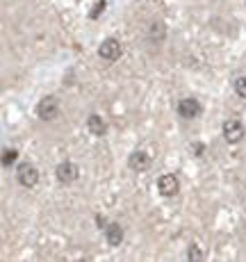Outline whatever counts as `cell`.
<instances>
[{"instance_id":"obj_1","label":"cell","mask_w":246,"mask_h":262,"mask_svg":"<svg viewBox=\"0 0 246 262\" xmlns=\"http://www.w3.org/2000/svg\"><path fill=\"white\" fill-rule=\"evenodd\" d=\"M16 180L23 185V187H34V185L39 183V169L34 167V164H30V162H23V164H18V169H16Z\"/></svg>"},{"instance_id":"obj_2","label":"cell","mask_w":246,"mask_h":262,"mask_svg":"<svg viewBox=\"0 0 246 262\" xmlns=\"http://www.w3.org/2000/svg\"><path fill=\"white\" fill-rule=\"evenodd\" d=\"M59 112V103L55 96H43L41 100H39L37 105V117L41 121H53L55 117H57Z\"/></svg>"},{"instance_id":"obj_3","label":"cell","mask_w":246,"mask_h":262,"mask_svg":"<svg viewBox=\"0 0 246 262\" xmlns=\"http://www.w3.org/2000/svg\"><path fill=\"white\" fill-rule=\"evenodd\" d=\"M221 133H223V139L228 144H239L244 139V125H242V121H237V119H228L223 123V128H221Z\"/></svg>"},{"instance_id":"obj_4","label":"cell","mask_w":246,"mask_h":262,"mask_svg":"<svg viewBox=\"0 0 246 262\" xmlns=\"http://www.w3.org/2000/svg\"><path fill=\"white\" fill-rule=\"evenodd\" d=\"M158 189L164 199H171V196H175L180 191V183L173 173H164V176H160V180H158Z\"/></svg>"},{"instance_id":"obj_5","label":"cell","mask_w":246,"mask_h":262,"mask_svg":"<svg viewBox=\"0 0 246 262\" xmlns=\"http://www.w3.org/2000/svg\"><path fill=\"white\" fill-rule=\"evenodd\" d=\"M98 55L105 59V62H117L121 57V43L117 39H105L98 48Z\"/></svg>"},{"instance_id":"obj_6","label":"cell","mask_w":246,"mask_h":262,"mask_svg":"<svg viewBox=\"0 0 246 262\" xmlns=\"http://www.w3.org/2000/svg\"><path fill=\"white\" fill-rule=\"evenodd\" d=\"M55 176H57V180L62 185H71V183H75V178H78V167H75L73 162H62L55 169Z\"/></svg>"},{"instance_id":"obj_7","label":"cell","mask_w":246,"mask_h":262,"mask_svg":"<svg viewBox=\"0 0 246 262\" xmlns=\"http://www.w3.org/2000/svg\"><path fill=\"white\" fill-rule=\"evenodd\" d=\"M128 164H130V169L132 171H148L150 169V155L146 153V150H135L132 155L128 158Z\"/></svg>"},{"instance_id":"obj_8","label":"cell","mask_w":246,"mask_h":262,"mask_svg":"<svg viewBox=\"0 0 246 262\" xmlns=\"http://www.w3.org/2000/svg\"><path fill=\"white\" fill-rule=\"evenodd\" d=\"M198 112H200L198 100H194V98H183V100L178 103V114H180L183 119H194Z\"/></svg>"},{"instance_id":"obj_9","label":"cell","mask_w":246,"mask_h":262,"mask_svg":"<svg viewBox=\"0 0 246 262\" xmlns=\"http://www.w3.org/2000/svg\"><path fill=\"white\" fill-rule=\"evenodd\" d=\"M105 239H107L109 246H119L123 242V228L119 224H107V228H105Z\"/></svg>"},{"instance_id":"obj_10","label":"cell","mask_w":246,"mask_h":262,"mask_svg":"<svg viewBox=\"0 0 246 262\" xmlns=\"http://www.w3.org/2000/svg\"><path fill=\"white\" fill-rule=\"evenodd\" d=\"M87 128H89V133H92V135L100 137V135H105V130H107V123H105V119L100 117V114H89Z\"/></svg>"},{"instance_id":"obj_11","label":"cell","mask_w":246,"mask_h":262,"mask_svg":"<svg viewBox=\"0 0 246 262\" xmlns=\"http://www.w3.org/2000/svg\"><path fill=\"white\" fill-rule=\"evenodd\" d=\"M164 23H153L150 25V39H153V41H162L164 39Z\"/></svg>"},{"instance_id":"obj_12","label":"cell","mask_w":246,"mask_h":262,"mask_svg":"<svg viewBox=\"0 0 246 262\" xmlns=\"http://www.w3.org/2000/svg\"><path fill=\"white\" fill-rule=\"evenodd\" d=\"M18 158V150L16 148H5L3 150V167H9V164H14Z\"/></svg>"},{"instance_id":"obj_13","label":"cell","mask_w":246,"mask_h":262,"mask_svg":"<svg viewBox=\"0 0 246 262\" xmlns=\"http://www.w3.org/2000/svg\"><path fill=\"white\" fill-rule=\"evenodd\" d=\"M233 87H235V94H237L239 98H246V78H244V75H242V78L235 80Z\"/></svg>"},{"instance_id":"obj_14","label":"cell","mask_w":246,"mask_h":262,"mask_svg":"<svg viewBox=\"0 0 246 262\" xmlns=\"http://www.w3.org/2000/svg\"><path fill=\"white\" fill-rule=\"evenodd\" d=\"M187 260H203V253H200V249H198V246L196 244H192V246H189V253H187Z\"/></svg>"},{"instance_id":"obj_15","label":"cell","mask_w":246,"mask_h":262,"mask_svg":"<svg viewBox=\"0 0 246 262\" xmlns=\"http://www.w3.org/2000/svg\"><path fill=\"white\" fill-rule=\"evenodd\" d=\"M105 0H96V5H94V9H92V14H89V18H94V21H96V18L100 16V12H103L105 9Z\"/></svg>"},{"instance_id":"obj_16","label":"cell","mask_w":246,"mask_h":262,"mask_svg":"<svg viewBox=\"0 0 246 262\" xmlns=\"http://www.w3.org/2000/svg\"><path fill=\"white\" fill-rule=\"evenodd\" d=\"M96 224L100 226V228H107V221H105V216H100V214L96 216Z\"/></svg>"}]
</instances>
